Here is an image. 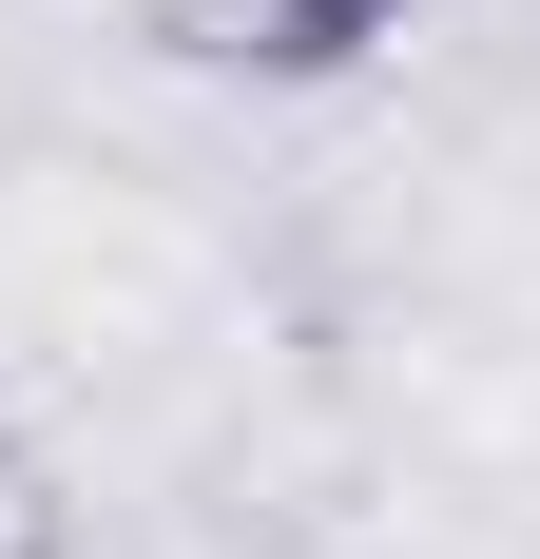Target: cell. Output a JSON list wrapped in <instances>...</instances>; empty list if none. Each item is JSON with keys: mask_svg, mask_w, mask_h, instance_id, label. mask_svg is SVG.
I'll return each mask as SVG.
<instances>
[{"mask_svg": "<svg viewBox=\"0 0 540 559\" xmlns=\"http://www.w3.org/2000/svg\"><path fill=\"white\" fill-rule=\"evenodd\" d=\"M58 540H78V502H58L39 425H0V559H58Z\"/></svg>", "mask_w": 540, "mask_h": 559, "instance_id": "obj_1", "label": "cell"}]
</instances>
